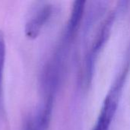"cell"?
<instances>
[{"label":"cell","mask_w":130,"mask_h":130,"mask_svg":"<svg viewBox=\"0 0 130 130\" xmlns=\"http://www.w3.org/2000/svg\"><path fill=\"white\" fill-rule=\"evenodd\" d=\"M5 41L2 31L0 30V118L2 117L3 112V93H2V81H3V72L5 62Z\"/></svg>","instance_id":"obj_5"},{"label":"cell","mask_w":130,"mask_h":130,"mask_svg":"<svg viewBox=\"0 0 130 130\" xmlns=\"http://www.w3.org/2000/svg\"><path fill=\"white\" fill-rule=\"evenodd\" d=\"M85 3L86 1L85 0H77L74 2L70 17L61 39V41L68 45H71L79 28L85 13Z\"/></svg>","instance_id":"obj_4"},{"label":"cell","mask_w":130,"mask_h":130,"mask_svg":"<svg viewBox=\"0 0 130 130\" xmlns=\"http://www.w3.org/2000/svg\"><path fill=\"white\" fill-rule=\"evenodd\" d=\"M116 14L117 11H113L110 13V14L107 16V18L104 20L103 22L100 30H98L95 39L93 42V44L91 46V48L88 53L85 59V81L86 83L89 84L91 83L93 77L95 62L98 58V56L99 53L101 51V50L105 46L106 43L107 42L111 31L112 28L116 19Z\"/></svg>","instance_id":"obj_2"},{"label":"cell","mask_w":130,"mask_h":130,"mask_svg":"<svg viewBox=\"0 0 130 130\" xmlns=\"http://www.w3.org/2000/svg\"><path fill=\"white\" fill-rule=\"evenodd\" d=\"M53 11L51 5H43L36 9L25 25V34L29 39H35L38 37L43 26L52 16Z\"/></svg>","instance_id":"obj_3"},{"label":"cell","mask_w":130,"mask_h":130,"mask_svg":"<svg viewBox=\"0 0 130 130\" xmlns=\"http://www.w3.org/2000/svg\"><path fill=\"white\" fill-rule=\"evenodd\" d=\"M44 126H43L36 117L30 118L26 121L24 130H46Z\"/></svg>","instance_id":"obj_6"},{"label":"cell","mask_w":130,"mask_h":130,"mask_svg":"<svg viewBox=\"0 0 130 130\" xmlns=\"http://www.w3.org/2000/svg\"><path fill=\"white\" fill-rule=\"evenodd\" d=\"M130 68V59L123 66L111 85L104 101L100 114L92 130H110L113 119L117 113L119 101L125 85Z\"/></svg>","instance_id":"obj_1"}]
</instances>
